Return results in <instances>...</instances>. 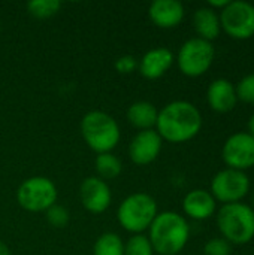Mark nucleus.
Segmentation results:
<instances>
[{"label": "nucleus", "instance_id": "1", "mask_svg": "<svg viewBox=\"0 0 254 255\" xmlns=\"http://www.w3.org/2000/svg\"><path fill=\"white\" fill-rule=\"evenodd\" d=\"M202 128L201 111L187 100H174L165 105L157 115L154 130L163 140L183 143L193 139Z\"/></svg>", "mask_w": 254, "mask_h": 255}, {"label": "nucleus", "instance_id": "2", "mask_svg": "<svg viewBox=\"0 0 254 255\" xmlns=\"http://www.w3.org/2000/svg\"><path fill=\"white\" fill-rule=\"evenodd\" d=\"M190 238V226L187 220L175 212H159L148 229V239L154 253L159 255L180 254Z\"/></svg>", "mask_w": 254, "mask_h": 255}, {"label": "nucleus", "instance_id": "3", "mask_svg": "<svg viewBox=\"0 0 254 255\" xmlns=\"http://www.w3.org/2000/svg\"><path fill=\"white\" fill-rule=\"evenodd\" d=\"M79 130L87 146L96 154L112 152L121 140L120 124L103 111L87 112L81 120Z\"/></svg>", "mask_w": 254, "mask_h": 255}, {"label": "nucleus", "instance_id": "4", "mask_svg": "<svg viewBox=\"0 0 254 255\" xmlns=\"http://www.w3.org/2000/svg\"><path fill=\"white\" fill-rule=\"evenodd\" d=\"M159 214L156 199L148 193L129 194L117 209L118 224L132 235H142L150 229Z\"/></svg>", "mask_w": 254, "mask_h": 255}, {"label": "nucleus", "instance_id": "5", "mask_svg": "<svg viewBox=\"0 0 254 255\" xmlns=\"http://www.w3.org/2000/svg\"><path fill=\"white\" fill-rule=\"evenodd\" d=\"M217 226L229 244H247L254 238V211L241 202L226 203L219 209Z\"/></svg>", "mask_w": 254, "mask_h": 255}, {"label": "nucleus", "instance_id": "6", "mask_svg": "<svg viewBox=\"0 0 254 255\" xmlns=\"http://www.w3.org/2000/svg\"><path fill=\"white\" fill-rule=\"evenodd\" d=\"M16 202L27 212H46L57 203L58 190L52 179L46 176H31L21 182L16 190Z\"/></svg>", "mask_w": 254, "mask_h": 255}, {"label": "nucleus", "instance_id": "7", "mask_svg": "<svg viewBox=\"0 0 254 255\" xmlns=\"http://www.w3.org/2000/svg\"><path fill=\"white\" fill-rule=\"evenodd\" d=\"M214 57L216 49L213 42L201 37H192L181 45L175 61L183 75L196 78L208 72Z\"/></svg>", "mask_w": 254, "mask_h": 255}, {"label": "nucleus", "instance_id": "8", "mask_svg": "<svg viewBox=\"0 0 254 255\" xmlns=\"http://www.w3.org/2000/svg\"><path fill=\"white\" fill-rule=\"evenodd\" d=\"M222 28L235 39H249L254 34V4L244 0L229 1L220 12Z\"/></svg>", "mask_w": 254, "mask_h": 255}, {"label": "nucleus", "instance_id": "9", "mask_svg": "<svg viewBox=\"0 0 254 255\" xmlns=\"http://www.w3.org/2000/svg\"><path fill=\"white\" fill-rule=\"evenodd\" d=\"M250 190V178L246 172L237 169H223L211 181V194L216 200L226 203L240 202Z\"/></svg>", "mask_w": 254, "mask_h": 255}, {"label": "nucleus", "instance_id": "10", "mask_svg": "<svg viewBox=\"0 0 254 255\" xmlns=\"http://www.w3.org/2000/svg\"><path fill=\"white\" fill-rule=\"evenodd\" d=\"M222 157L231 169L244 172L254 166V137L247 131L231 134L223 143Z\"/></svg>", "mask_w": 254, "mask_h": 255}, {"label": "nucleus", "instance_id": "11", "mask_svg": "<svg viewBox=\"0 0 254 255\" xmlns=\"http://www.w3.org/2000/svg\"><path fill=\"white\" fill-rule=\"evenodd\" d=\"M79 199L87 212L100 215L109 209L112 203V191L106 181L99 176H88L81 182Z\"/></svg>", "mask_w": 254, "mask_h": 255}, {"label": "nucleus", "instance_id": "12", "mask_svg": "<svg viewBox=\"0 0 254 255\" xmlns=\"http://www.w3.org/2000/svg\"><path fill=\"white\" fill-rule=\"evenodd\" d=\"M162 146H163V139L154 128L138 131L129 143L127 148L129 158L136 166L151 164L160 155Z\"/></svg>", "mask_w": 254, "mask_h": 255}, {"label": "nucleus", "instance_id": "13", "mask_svg": "<svg viewBox=\"0 0 254 255\" xmlns=\"http://www.w3.org/2000/svg\"><path fill=\"white\" fill-rule=\"evenodd\" d=\"M175 63V55L169 48L157 46L148 49L141 60H138V72L145 79H159L162 78Z\"/></svg>", "mask_w": 254, "mask_h": 255}, {"label": "nucleus", "instance_id": "14", "mask_svg": "<svg viewBox=\"0 0 254 255\" xmlns=\"http://www.w3.org/2000/svg\"><path fill=\"white\" fill-rule=\"evenodd\" d=\"M186 10L178 0H154L148 7V18L160 28H174L184 19Z\"/></svg>", "mask_w": 254, "mask_h": 255}, {"label": "nucleus", "instance_id": "15", "mask_svg": "<svg viewBox=\"0 0 254 255\" xmlns=\"http://www.w3.org/2000/svg\"><path fill=\"white\" fill-rule=\"evenodd\" d=\"M216 199L214 196L202 188L189 191L183 199V211L189 218L202 221L210 218L216 212Z\"/></svg>", "mask_w": 254, "mask_h": 255}, {"label": "nucleus", "instance_id": "16", "mask_svg": "<svg viewBox=\"0 0 254 255\" xmlns=\"http://www.w3.org/2000/svg\"><path fill=\"white\" fill-rule=\"evenodd\" d=\"M207 100L216 112L225 114L232 111L238 100L235 85L226 78L214 79L207 90Z\"/></svg>", "mask_w": 254, "mask_h": 255}, {"label": "nucleus", "instance_id": "17", "mask_svg": "<svg viewBox=\"0 0 254 255\" xmlns=\"http://www.w3.org/2000/svg\"><path fill=\"white\" fill-rule=\"evenodd\" d=\"M157 115H159V109L156 108V105H153L148 100L133 102L127 108V112H126L129 124L133 126L135 128H138L139 131L154 128Z\"/></svg>", "mask_w": 254, "mask_h": 255}, {"label": "nucleus", "instance_id": "18", "mask_svg": "<svg viewBox=\"0 0 254 255\" xmlns=\"http://www.w3.org/2000/svg\"><path fill=\"white\" fill-rule=\"evenodd\" d=\"M193 27L198 33V37L211 42L222 31L220 16L210 6H202L193 13Z\"/></svg>", "mask_w": 254, "mask_h": 255}, {"label": "nucleus", "instance_id": "19", "mask_svg": "<svg viewBox=\"0 0 254 255\" xmlns=\"http://www.w3.org/2000/svg\"><path fill=\"white\" fill-rule=\"evenodd\" d=\"M94 169H96V176H99L103 181H112L117 179L121 172H123V163L121 160L114 155L112 152H105V154H97L94 160Z\"/></svg>", "mask_w": 254, "mask_h": 255}, {"label": "nucleus", "instance_id": "20", "mask_svg": "<svg viewBox=\"0 0 254 255\" xmlns=\"http://www.w3.org/2000/svg\"><path fill=\"white\" fill-rule=\"evenodd\" d=\"M93 255H124V241L120 235L106 232L96 239Z\"/></svg>", "mask_w": 254, "mask_h": 255}, {"label": "nucleus", "instance_id": "21", "mask_svg": "<svg viewBox=\"0 0 254 255\" xmlns=\"http://www.w3.org/2000/svg\"><path fill=\"white\" fill-rule=\"evenodd\" d=\"M25 7L31 16H34L37 19H46L60 12L61 1H58V0H31L27 3Z\"/></svg>", "mask_w": 254, "mask_h": 255}, {"label": "nucleus", "instance_id": "22", "mask_svg": "<svg viewBox=\"0 0 254 255\" xmlns=\"http://www.w3.org/2000/svg\"><path fill=\"white\" fill-rule=\"evenodd\" d=\"M124 255H154L153 245L147 235H132L124 242Z\"/></svg>", "mask_w": 254, "mask_h": 255}, {"label": "nucleus", "instance_id": "23", "mask_svg": "<svg viewBox=\"0 0 254 255\" xmlns=\"http://www.w3.org/2000/svg\"><path fill=\"white\" fill-rule=\"evenodd\" d=\"M45 218L48 221V224L54 229H64L69 221H70V214L69 211L61 206V205H54L51 206L46 212H45Z\"/></svg>", "mask_w": 254, "mask_h": 255}, {"label": "nucleus", "instance_id": "24", "mask_svg": "<svg viewBox=\"0 0 254 255\" xmlns=\"http://www.w3.org/2000/svg\"><path fill=\"white\" fill-rule=\"evenodd\" d=\"M237 97L243 102L254 103V73H249L237 84Z\"/></svg>", "mask_w": 254, "mask_h": 255}, {"label": "nucleus", "instance_id": "25", "mask_svg": "<svg viewBox=\"0 0 254 255\" xmlns=\"http://www.w3.org/2000/svg\"><path fill=\"white\" fill-rule=\"evenodd\" d=\"M232 247L223 238L210 239L204 247V255H231Z\"/></svg>", "mask_w": 254, "mask_h": 255}, {"label": "nucleus", "instance_id": "26", "mask_svg": "<svg viewBox=\"0 0 254 255\" xmlns=\"http://www.w3.org/2000/svg\"><path fill=\"white\" fill-rule=\"evenodd\" d=\"M114 67L115 70L120 73V75H129L132 73L135 69H138V60L130 55V54H126V55H121L115 60L114 63Z\"/></svg>", "mask_w": 254, "mask_h": 255}, {"label": "nucleus", "instance_id": "27", "mask_svg": "<svg viewBox=\"0 0 254 255\" xmlns=\"http://www.w3.org/2000/svg\"><path fill=\"white\" fill-rule=\"evenodd\" d=\"M228 3H229V0H210L208 1V6L211 9H214V7H222L223 9Z\"/></svg>", "mask_w": 254, "mask_h": 255}, {"label": "nucleus", "instance_id": "28", "mask_svg": "<svg viewBox=\"0 0 254 255\" xmlns=\"http://www.w3.org/2000/svg\"><path fill=\"white\" fill-rule=\"evenodd\" d=\"M0 255H12L10 254L9 247H7L4 242H1V241H0Z\"/></svg>", "mask_w": 254, "mask_h": 255}, {"label": "nucleus", "instance_id": "29", "mask_svg": "<svg viewBox=\"0 0 254 255\" xmlns=\"http://www.w3.org/2000/svg\"><path fill=\"white\" fill-rule=\"evenodd\" d=\"M249 133L254 137V114L250 117V120H249Z\"/></svg>", "mask_w": 254, "mask_h": 255}, {"label": "nucleus", "instance_id": "30", "mask_svg": "<svg viewBox=\"0 0 254 255\" xmlns=\"http://www.w3.org/2000/svg\"><path fill=\"white\" fill-rule=\"evenodd\" d=\"M253 203H254V194H253Z\"/></svg>", "mask_w": 254, "mask_h": 255}]
</instances>
